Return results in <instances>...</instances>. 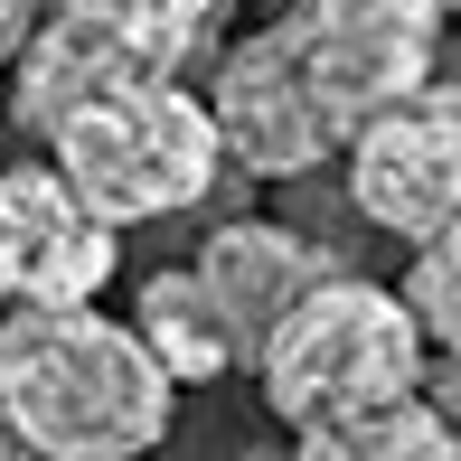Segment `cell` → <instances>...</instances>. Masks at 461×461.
Returning <instances> with one entry per match:
<instances>
[{
    "label": "cell",
    "instance_id": "cell-1",
    "mask_svg": "<svg viewBox=\"0 0 461 461\" xmlns=\"http://www.w3.org/2000/svg\"><path fill=\"white\" fill-rule=\"evenodd\" d=\"M179 424V386L95 302L0 311V433L29 461H141Z\"/></svg>",
    "mask_w": 461,
    "mask_h": 461
},
{
    "label": "cell",
    "instance_id": "cell-2",
    "mask_svg": "<svg viewBox=\"0 0 461 461\" xmlns=\"http://www.w3.org/2000/svg\"><path fill=\"white\" fill-rule=\"evenodd\" d=\"M48 170L67 179V198L95 226L122 236V226L188 217L226 179V151H217V122H207V104L188 86H122V95L76 104L48 132Z\"/></svg>",
    "mask_w": 461,
    "mask_h": 461
},
{
    "label": "cell",
    "instance_id": "cell-3",
    "mask_svg": "<svg viewBox=\"0 0 461 461\" xmlns=\"http://www.w3.org/2000/svg\"><path fill=\"white\" fill-rule=\"evenodd\" d=\"M424 358H433L424 330H414V311L386 283L330 274L274 321V339L255 358V386L302 433L321 414H358V405H386V395H414L424 386Z\"/></svg>",
    "mask_w": 461,
    "mask_h": 461
},
{
    "label": "cell",
    "instance_id": "cell-4",
    "mask_svg": "<svg viewBox=\"0 0 461 461\" xmlns=\"http://www.w3.org/2000/svg\"><path fill=\"white\" fill-rule=\"evenodd\" d=\"M264 29L283 38L292 76H302L311 113L348 151L367 113H386L405 86L433 76V48L452 29V0H283Z\"/></svg>",
    "mask_w": 461,
    "mask_h": 461
},
{
    "label": "cell",
    "instance_id": "cell-5",
    "mask_svg": "<svg viewBox=\"0 0 461 461\" xmlns=\"http://www.w3.org/2000/svg\"><path fill=\"white\" fill-rule=\"evenodd\" d=\"M339 198L358 207L367 236L405 245V255L461 226V86L424 76L386 113H367L339 151Z\"/></svg>",
    "mask_w": 461,
    "mask_h": 461
},
{
    "label": "cell",
    "instance_id": "cell-6",
    "mask_svg": "<svg viewBox=\"0 0 461 461\" xmlns=\"http://www.w3.org/2000/svg\"><path fill=\"white\" fill-rule=\"evenodd\" d=\"M104 283H113V226H95L48 160L0 170V302L10 311H76Z\"/></svg>",
    "mask_w": 461,
    "mask_h": 461
},
{
    "label": "cell",
    "instance_id": "cell-7",
    "mask_svg": "<svg viewBox=\"0 0 461 461\" xmlns=\"http://www.w3.org/2000/svg\"><path fill=\"white\" fill-rule=\"evenodd\" d=\"M188 274H198L207 311H217L226 367H255V358H264V339H274V321L302 302L311 283H330L339 264H330L321 245H302L283 217H226L217 236L188 255Z\"/></svg>",
    "mask_w": 461,
    "mask_h": 461
},
{
    "label": "cell",
    "instance_id": "cell-8",
    "mask_svg": "<svg viewBox=\"0 0 461 461\" xmlns=\"http://www.w3.org/2000/svg\"><path fill=\"white\" fill-rule=\"evenodd\" d=\"M48 10H67L76 29L113 38V48L132 57L141 76L179 86V76L198 67L207 48H217V19H226V0H48Z\"/></svg>",
    "mask_w": 461,
    "mask_h": 461
},
{
    "label": "cell",
    "instance_id": "cell-9",
    "mask_svg": "<svg viewBox=\"0 0 461 461\" xmlns=\"http://www.w3.org/2000/svg\"><path fill=\"white\" fill-rule=\"evenodd\" d=\"M292 461H461V433L424 395H386L358 414H321L292 433Z\"/></svg>",
    "mask_w": 461,
    "mask_h": 461
},
{
    "label": "cell",
    "instance_id": "cell-10",
    "mask_svg": "<svg viewBox=\"0 0 461 461\" xmlns=\"http://www.w3.org/2000/svg\"><path fill=\"white\" fill-rule=\"evenodd\" d=\"M132 330L141 348H151V367L170 376V386H207V376H236L226 367V339H217V311H207V292L188 264H170V274H151L132 292Z\"/></svg>",
    "mask_w": 461,
    "mask_h": 461
},
{
    "label": "cell",
    "instance_id": "cell-11",
    "mask_svg": "<svg viewBox=\"0 0 461 461\" xmlns=\"http://www.w3.org/2000/svg\"><path fill=\"white\" fill-rule=\"evenodd\" d=\"M395 302L414 311V330H424L433 358H461V226H443V236L414 245L405 292H395Z\"/></svg>",
    "mask_w": 461,
    "mask_h": 461
},
{
    "label": "cell",
    "instance_id": "cell-12",
    "mask_svg": "<svg viewBox=\"0 0 461 461\" xmlns=\"http://www.w3.org/2000/svg\"><path fill=\"white\" fill-rule=\"evenodd\" d=\"M38 19H48V0H0V67L29 48V29H38Z\"/></svg>",
    "mask_w": 461,
    "mask_h": 461
},
{
    "label": "cell",
    "instance_id": "cell-13",
    "mask_svg": "<svg viewBox=\"0 0 461 461\" xmlns=\"http://www.w3.org/2000/svg\"><path fill=\"white\" fill-rule=\"evenodd\" d=\"M226 461H292V452H274V443H245V452H226Z\"/></svg>",
    "mask_w": 461,
    "mask_h": 461
},
{
    "label": "cell",
    "instance_id": "cell-14",
    "mask_svg": "<svg viewBox=\"0 0 461 461\" xmlns=\"http://www.w3.org/2000/svg\"><path fill=\"white\" fill-rule=\"evenodd\" d=\"M0 461H29V452H19V443H10V433H0Z\"/></svg>",
    "mask_w": 461,
    "mask_h": 461
}]
</instances>
